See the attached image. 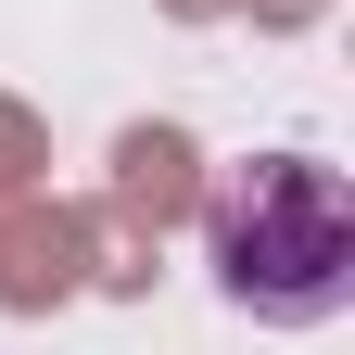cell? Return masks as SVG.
I'll use <instances>...</instances> for the list:
<instances>
[{
  "mask_svg": "<svg viewBox=\"0 0 355 355\" xmlns=\"http://www.w3.org/2000/svg\"><path fill=\"white\" fill-rule=\"evenodd\" d=\"M203 266L266 330H318L355 304V191L318 153H254L203 191Z\"/></svg>",
  "mask_w": 355,
  "mask_h": 355,
  "instance_id": "cell-1",
  "label": "cell"
}]
</instances>
